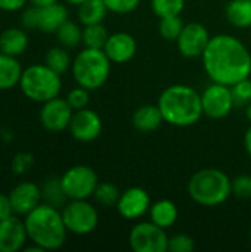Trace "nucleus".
<instances>
[{
	"label": "nucleus",
	"instance_id": "f257e3e1",
	"mask_svg": "<svg viewBox=\"0 0 251 252\" xmlns=\"http://www.w3.org/2000/svg\"><path fill=\"white\" fill-rule=\"evenodd\" d=\"M201 58L206 74L215 83L234 86L251 75V53L235 35L212 37Z\"/></svg>",
	"mask_w": 251,
	"mask_h": 252
},
{
	"label": "nucleus",
	"instance_id": "f03ea898",
	"mask_svg": "<svg viewBox=\"0 0 251 252\" xmlns=\"http://www.w3.org/2000/svg\"><path fill=\"white\" fill-rule=\"evenodd\" d=\"M157 105L164 123L175 127H191L204 115L201 93L186 84H173L164 89Z\"/></svg>",
	"mask_w": 251,
	"mask_h": 252
},
{
	"label": "nucleus",
	"instance_id": "7ed1b4c3",
	"mask_svg": "<svg viewBox=\"0 0 251 252\" xmlns=\"http://www.w3.org/2000/svg\"><path fill=\"white\" fill-rule=\"evenodd\" d=\"M24 223L31 244L44 251H56L64 247L68 230L59 208L41 202L24 217Z\"/></svg>",
	"mask_w": 251,
	"mask_h": 252
},
{
	"label": "nucleus",
	"instance_id": "20e7f679",
	"mask_svg": "<svg viewBox=\"0 0 251 252\" xmlns=\"http://www.w3.org/2000/svg\"><path fill=\"white\" fill-rule=\"evenodd\" d=\"M188 193L198 205L217 207L232 195V180L219 168H203L191 176Z\"/></svg>",
	"mask_w": 251,
	"mask_h": 252
},
{
	"label": "nucleus",
	"instance_id": "39448f33",
	"mask_svg": "<svg viewBox=\"0 0 251 252\" xmlns=\"http://www.w3.org/2000/svg\"><path fill=\"white\" fill-rule=\"evenodd\" d=\"M111 61L104 52V49L84 47L72 59L71 72L77 86L87 90L101 89L111 72Z\"/></svg>",
	"mask_w": 251,
	"mask_h": 252
},
{
	"label": "nucleus",
	"instance_id": "423d86ee",
	"mask_svg": "<svg viewBox=\"0 0 251 252\" xmlns=\"http://www.w3.org/2000/svg\"><path fill=\"white\" fill-rule=\"evenodd\" d=\"M19 89L31 102L44 103L59 96L62 90V78L61 74L55 72L46 63H33L24 68Z\"/></svg>",
	"mask_w": 251,
	"mask_h": 252
},
{
	"label": "nucleus",
	"instance_id": "0eeeda50",
	"mask_svg": "<svg viewBox=\"0 0 251 252\" xmlns=\"http://www.w3.org/2000/svg\"><path fill=\"white\" fill-rule=\"evenodd\" d=\"M61 213L68 233L77 236L90 235L99 224V213L87 199H68Z\"/></svg>",
	"mask_w": 251,
	"mask_h": 252
},
{
	"label": "nucleus",
	"instance_id": "6e6552de",
	"mask_svg": "<svg viewBox=\"0 0 251 252\" xmlns=\"http://www.w3.org/2000/svg\"><path fill=\"white\" fill-rule=\"evenodd\" d=\"M61 183L68 199H89L99 183L96 171L84 164L70 167L62 176Z\"/></svg>",
	"mask_w": 251,
	"mask_h": 252
},
{
	"label": "nucleus",
	"instance_id": "1a4fd4ad",
	"mask_svg": "<svg viewBox=\"0 0 251 252\" xmlns=\"http://www.w3.org/2000/svg\"><path fill=\"white\" fill-rule=\"evenodd\" d=\"M129 245L135 252L169 251V236L166 229L149 221H139L129 233Z\"/></svg>",
	"mask_w": 251,
	"mask_h": 252
},
{
	"label": "nucleus",
	"instance_id": "9d476101",
	"mask_svg": "<svg viewBox=\"0 0 251 252\" xmlns=\"http://www.w3.org/2000/svg\"><path fill=\"white\" fill-rule=\"evenodd\" d=\"M201 103L206 117L212 120H222L228 117L235 106L231 86L212 81V84L201 93Z\"/></svg>",
	"mask_w": 251,
	"mask_h": 252
},
{
	"label": "nucleus",
	"instance_id": "9b49d317",
	"mask_svg": "<svg viewBox=\"0 0 251 252\" xmlns=\"http://www.w3.org/2000/svg\"><path fill=\"white\" fill-rule=\"evenodd\" d=\"M72 114H74V109L70 106L67 99H62L58 96L41 103L38 118L44 130L50 133H59L70 127Z\"/></svg>",
	"mask_w": 251,
	"mask_h": 252
},
{
	"label": "nucleus",
	"instance_id": "f8f14e48",
	"mask_svg": "<svg viewBox=\"0 0 251 252\" xmlns=\"http://www.w3.org/2000/svg\"><path fill=\"white\" fill-rule=\"evenodd\" d=\"M210 38L212 35L209 34V30L203 24L189 22V24H185L176 43L182 56L188 59H195V58L203 56L204 50L209 46Z\"/></svg>",
	"mask_w": 251,
	"mask_h": 252
},
{
	"label": "nucleus",
	"instance_id": "ddd939ff",
	"mask_svg": "<svg viewBox=\"0 0 251 252\" xmlns=\"http://www.w3.org/2000/svg\"><path fill=\"white\" fill-rule=\"evenodd\" d=\"M71 136L81 143H89L96 140L102 133V120L101 117L89 108L74 111L70 127Z\"/></svg>",
	"mask_w": 251,
	"mask_h": 252
},
{
	"label": "nucleus",
	"instance_id": "4468645a",
	"mask_svg": "<svg viewBox=\"0 0 251 252\" xmlns=\"http://www.w3.org/2000/svg\"><path fill=\"white\" fill-rule=\"evenodd\" d=\"M151 196L149 193L139 186H133L121 192V196L117 204V211L124 220H139L151 208Z\"/></svg>",
	"mask_w": 251,
	"mask_h": 252
},
{
	"label": "nucleus",
	"instance_id": "2eb2a0df",
	"mask_svg": "<svg viewBox=\"0 0 251 252\" xmlns=\"http://www.w3.org/2000/svg\"><path fill=\"white\" fill-rule=\"evenodd\" d=\"M28 241L24 219L13 214L0 220V252L24 251Z\"/></svg>",
	"mask_w": 251,
	"mask_h": 252
},
{
	"label": "nucleus",
	"instance_id": "dca6fc26",
	"mask_svg": "<svg viewBox=\"0 0 251 252\" xmlns=\"http://www.w3.org/2000/svg\"><path fill=\"white\" fill-rule=\"evenodd\" d=\"M9 198L12 202L13 214L19 217H25L43 202L41 188L34 182H19L9 192Z\"/></svg>",
	"mask_w": 251,
	"mask_h": 252
},
{
	"label": "nucleus",
	"instance_id": "f3484780",
	"mask_svg": "<svg viewBox=\"0 0 251 252\" xmlns=\"http://www.w3.org/2000/svg\"><path fill=\"white\" fill-rule=\"evenodd\" d=\"M104 52L112 63H126L135 58L138 52V43L129 32H114L109 34L104 46Z\"/></svg>",
	"mask_w": 251,
	"mask_h": 252
},
{
	"label": "nucleus",
	"instance_id": "a211bd4d",
	"mask_svg": "<svg viewBox=\"0 0 251 252\" xmlns=\"http://www.w3.org/2000/svg\"><path fill=\"white\" fill-rule=\"evenodd\" d=\"M30 38L25 28L10 27L0 34V52L9 56H21L28 49Z\"/></svg>",
	"mask_w": 251,
	"mask_h": 252
},
{
	"label": "nucleus",
	"instance_id": "6ab92c4d",
	"mask_svg": "<svg viewBox=\"0 0 251 252\" xmlns=\"http://www.w3.org/2000/svg\"><path fill=\"white\" fill-rule=\"evenodd\" d=\"M68 19V10L64 4L53 3L38 7V27L37 30L44 34H55L58 28Z\"/></svg>",
	"mask_w": 251,
	"mask_h": 252
},
{
	"label": "nucleus",
	"instance_id": "aec40b11",
	"mask_svg": "<svg viewBox=\"0 0 251 252\" xmlns=\"http://www.w3.org/2000/svg\"><path fill=\"white\" fill-rule=\"evenodd\" d=\"M164 123L158 105H142L132 115L133 127L141 133H151L161 127Z\"/></svg>",
	"mask_w": 251,
	"mask_h": 252
},
{
	"label": "nucleus",
	"instance_id": "412c9836",
	"mask_svg": "<svg viewBox=\"0 0 251 252\" xmlns=\"http://www.w3.org/2000/svg\"><path fill=\"white\" fill-rule=\"evenodd\" d=\"M22 71L24 68L18 58L0 52V92L18 87L22 77Z\"/></svg>",
	"mask_w": 251,
	"mask_h": 252
},
{
	"label": "nucleus",
	"instance_id": "4be33fe9",
	"mask_svg": "<svg viewBox=\"0 0 251 252\" xmlns=\"http://www.w3.org/2000/svg\"><path fill=\"white\" fill-rule=\"evenodd\" d=\"M179 217V210L176 204L170 199H160L151 204L149 220L163 229L172 227Z\"/></svg>",
	"mask_w": 251,
	"mask_h": 252
},
{
	"label": "nucleus",
	"instance_id": "5701e85b",
	"mask_svg": "<svg viewBox=\"0 0 251 252\" xmlns=\"http://www.w3.org/2000/svg\"><path fill=\"white\" fill-rule=\"evenodd\" d=\"M226 19L237 28L251 27V0H231L225 7Z\"/></svg>",
	"mask_w": 251,
	"mask_h": 252
},
{
	"label": "nucleus",
	"instance_id": "b1692460",
	"mask_svg": "<svg viewBox=\"0 0 251 252\" xmlns=\"http://www.w3.org/2000/svg\"><path fill=\"white\" fill-rule=\"evenodd\" d=\"M77 7H78L77 16H78V21L83 27L104 22L107 13L109 12L104 3V0H86L84 3H81Z\"/></svg>",
	"mask_w": 251,
	"mask_h": 252
},
{
	"label": "nucleus",
	"instance_id": "393cba45",
	"mask_svg": "<svg viewBox=\"0 0 251 252\" xmlns=\"http://www.w3.org/2000/svg\"><path fill=\"white\" fill-rule=\"evenodd\" d=\"M40 188H41L43 202L53 205L59 210L68 202V198L61 183V177H49Z\"/></svg>",
	"mask_w": 251,
	"mask_h": 252
},
{
	"label": "nucleus",
	"instance_id": "a878e982",
	"mask_svg": "<svg viewBox=\"0 0 251 252\" xmlns=\"http://www.w3.org/2000/svg\"><path fill=\"white\" fill-rule=\"evenodd\" d=\"M70 49L64 47V46H55V47H50L47 52H46V56H44V63L52 68L55 72L64 75L68 69H71V65H72V59H71V55L68 52Z\"/></svg>",
	"mask_w": 251,
	"mask_h": 252
},
{
	"label": "nucleus",
	"instance_id": "bb28decb",
	"mask_svg": "<svg viewBox=\"0 0 251 252\" xmlns=\"http://www.w3.org/2000/svg\"><path fill=\"white\" fill-rule=\"evenodd\" d=\"M55 34L59 44L67 49H75L83 43V28L77 22L70 19H67Z\"/></svg>",
	"mask_w": 251,
	"mask_h": 252
},
{
	"label": "nucleus",
	"instance_id": "cd10ccee",
	"mask_svg": "<svg viewBox=\"0 0 251 252\" xmlns=\"http://www.w3.org/2000/svg\"><path fill=\"white\" fill-rule=\"evenodd\" d=\"M109 34L105 25L101 24H92L83 27V46L90 49H104Z\"/></svg>",
	"mask_w": 251,
	"mask_h": 252
},
{
	"label": "nucleus",
	"instance_id": "c85d7f7f",
	"mask_svg": "<svg viewBox=\"0 0 251 252\" xmlns=\"http://www.w3.org/2000/svg\"><path fill=\"white\" fill-rule=\"evenodd\" d=\"M121 196L120 189L111 183V182H99L95 192H93V199L98 205L101 207H117L118 199Z\"/></svg>",
	"mask_w": 251,
	"mask_h": 252
},
{
	"label": "nucleus",
	"instance_id": "c756f323",
	"mask_svg": "<svg viewBox=\"0 0 251 252\" xmlns=\"http://www.w3.org/2000/svg\"><path fill=\"white\" fill-rule=\"evenodd\" d=\"M186 0H151V7L155 16L160 19L170 18V16H179L185 7Z\"/></svg>",
	"mask_w": 251,
	"mask_h": 252
},
{
	"label": "nucleus",
	"instance_id": "7c9ffc66",
	"mask_svg": "<svg viewBox=\"0 0 251 252\" xmlns=\"http://www.w3.org/2000/svg\"><path fill=\"white\" fill-rule=\"evenodd\" d=\"M183 27H185V24H183V21L180 19V15H179V16H170V18L160 19L158 30H160V35L164 40L176 41L178 37L180 35Z\"/></svg>",
	"mask_w": 251,
	"mask_h": 252
},
{
	"label": "nucleus",
	"instance_id": "2f4dec72",
	"mask_svg": "<svg viewBox=\"0 0 251 252\" xmlns=\"http://www.w3.org/2000/svg\"><path fill=\"white\" fill-rule=\"evenodd\" d=\"M67 102L70 103V106L74 109V111H78V109H83V108H87L89 102H90V90L81 87V86H77L74 89H71L67 94Z\"/></svg>",
	"mask_w": 251,
	"mask_h": 252
},
{
	"label": "nucleus",
	"instance_id": "473e14b6",
	"mask_svg": "<svg viewBox=\"0 0 251 252\" xmlns=\"http://www.w3.org/2000/svg\"><path fill=\"white\" fill-rule=\"evenodd\" d=\"M34 165V157L30 152H19L13 157L10 168L15 176H24L27 174Z\"/></svg>",
	"mask_w": 251,
	"mask_h": 252
},
{
	"label": "nucleus",
	"instance_id": "72a5a7b5",
	"mask_svg": "<svg viewBox=\"0 0 251 252\" xmlns=\"http://www.w3.org/2000/svg\"><path fill=\"white\" fill-rule=\"evenodd\" d=\"M235 105H249L251 102V78L247 77L231 86Z\"/></svg>",
	"mask_w": 251,
	"mask_h": 252
},
{
	"label": "nucleus",
	"instance_id": "f704fd0d",
	"mask_svg": "<svg viewBox=\"0 0 251 252\" xmlns=\"http://www.w3.org/2000/svg\"><path fill=\"white\" fill-rule=\"evenodd\" d=\"M195 248V241L185 233H176L169 238V251L191 252Z\"/></svg>",
	"mask_w": 251,
	"mask_h": 252
},
{
	"label": "nucleus",
	"instance_id": "c9c22d12",
	"mask_svg": "<svg viewBox=\"0 0 251 252\" xmlns=\"http://www.w3.org/2000/svg\"><path fill=\"white\" fill-rule=\"evenodd\" d=\"M232 195L240 199H250L251 198V176L250 174H240L232 179Z\"/></svg>",
	"mask_w": 251,
	"mask_h": 252
},
{
	"label": "nucleus",
	"instance_id": "e433bc0d",
	"mask_svg": "<svg viewBox=\"0 0 251 252\" xmlns=\"http://www.w3.org/2000/svg\"><path fill=\"white\" fill-rule=\"evenodd\" d=\"M104 3L109 12L117 15H127L139 6L141 0H104Z\"/></svg>",
	"mask_w": 251,
	"mask_h": 252
},
{
	"label": "nucleus",
	"instance_id": "4c0bfd02",
	"mask_svg": "<svg viewBox=\"0 0 251 252\" xmlns=\"http://www.w3.org/2000/svg\"><path fill=\"white\" fill-rule=\"evenodd\" d=\"M21 25L25 30H37L38 27V7L37 6H25L21 13Z\"/></svg>",
	"mask_w": 251,
	"mask_h": 252
},
{
	"label": "nucleus",
	"instance_id": "58836bf2",
	"mask_svg": "<svg viewBox=\"0 0 251 252\" xmlns=\"http://www.w3.org/2000/svg\"><path fill=\"white\" fill-rule=\"evenodd\" d=\"M28 4V0H0V10L19 12Z\"/></svg>",
	"mask_w": 251,
	"mask_h": 252
},
{
	"label": "nucleus",
	"instance_id": "ea45409f",
	"mask_svg": "<svg viewBox=\"0 0 251 252\" xmlns=\"http://www.w3.org/2000/svg\"><path fill=\"white\" fill-rule=\"evenodd\" d=\"M10 216H13V208L9 193H0V220H4Z\"/></svg>",
	"mask_w": 251,
	"mask_h": 252
},
{
	"label": "nucleus",
	"instance_id": "a19ab883",
	"mask_svg": "<svg viewBox=\"0 0 251 252\" xmlns=\"http://www.w3.org/2000/svg\"><path fill=\"white\" fill-rule=\"evenodd\" d=\"M244 148H246V152L251 157V124L244 134Z\"/></svg>",
	"mask_w": 251,
	"mask_h": 252
},
{
	"label": "nucleus",
	"instance_id": "79ce46f5",
	"mask_svg": "<svg viewBox=\"0 0 251 252\" xmlns=\"http://www.w3.org/2000/svg\"><path fill=\"white\" fill-rule=\"evenodd\" d=\"M59 0H28L30 4L33 6H37V7H43V6H49V4H53V3H58Z\"/></svg>",
	"mask_w": 251,
	"mask_h": 252
},
{
	"label": "nucleus",
	"instance_id": "37998d69",
	"mask_svg": "<svg viewBox=\"0 0 251 252\" xmlns=\"http://www.w3.org/2000/svg\"><path fill=\"white\" fill-rule=\"evenodd\" d=\"M24 252H46L41 247H38V245H36V244H33L31 247H27L25 245V248H24Z\"/></svg>",
	"mask_w": 251,
	"mask_h": 252
},
{
	"label": "nucleus",
	"instance_id": "c03bdc74",
	"mask_svg": "<svg viewBox=\"0 0 251 252\" xmlns=\"http://www.w3.org/2000/svg\"><path fill=\"white\" fill-rule=\"evenodd\" d=\"M68 4H72V6H80L81 3H84L86 0H65Z\"/></svg>",
	"mask_w": 251,
	"mask_h": 252
},
{
	"label": "nucleus",
	"instance_id": "a18cd8bd",
	"mask_svg": "<svg viewBox=\"0 0 251 252\" xmlns=\"http://www.w3.org/2000/svg\"><path fill=\"white\" fill-rule=\"evenodd\" d=\"M246 117H247V120L250 121L251 124V102L247 105V108H246Z\"/></svg>",
	"mask_w": 251,
	"mask_h": 252
},
{
	"label": "nucleus",
	"instance_id": "49530a36",
	"mask_svg": "<svg viewBox=\"0 0 251 252\" xmlns=\"http://www.w3.org/2000/svg\"><path fill=\"white\" fill-rule=\"evenodd\" d=\"M250 242H251V227H250Z\"/></svg>",
	"mask_w": 251,
	"mask_h": 252
},
{
	"label": "nucleus",
	"instance_id": "de8ad7c7",
	"mask_svg": "<svg viewBox=\"0 0 251 252\" xmlns=\"http://www.w3.org/2000/svg\"><path fill=\"white\" fill-rule=\"evenodd\" d=\"M250 34H251V27H250Z\"/></svg>",
	"mask_w": 251,
	"mask_h": 252
}]
</instances>
